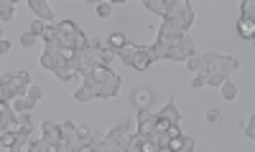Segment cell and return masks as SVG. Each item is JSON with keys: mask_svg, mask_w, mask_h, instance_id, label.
I'll return each instance as SVG.
<instances>
[{"mask_svg": "<svg viewBox=\"0 0 255 152\" xmlns=\"http://www.w3.org/2000/svg\"><path fill=\"white\" fill-rule=\"evenodd\" d=\"M0 99L10 104V99H8V92H5V84H3V74H0Z\"/></svg>", "mask_w": 255, "mask_h": 152, "instance_id": "cell-35", "label": "cell"}, {"mask_svg": "<svg viewBox=\"0 0 255 152\" xmlns=\"http://www.w3.org/2000/svg\"><path fill=\"white\" fill-rule=\"evenodd\" d=\"M33 101H28L26 97H18V99H13L10 101V109H13V114H23V112H31L33 109Z\"/></svg>", "mask_w": 255, "mask_h": 152, "instance_id": "cell-16", "label": "cell"}, {"mask_svg": "<svg viewBox=\"0 0 255 152\" xmlns=\"http://www.w3.org/2000/svg\"><path fill=\"white\" fill-rule=\"evenodd\" d=\"M202 63H204V84L209 86H222L232 71H238V58L232 56H222V53H215L209 51L202 56Z\"/></svg>", "mask_w": 255, "mask_h": 152, "instance_id": "cell-2", "label": "cell"}, {"mask_svg": "<svg viewBox=\"0 0 255 152\" xmlns=\"http://www.w3.org/2000/svg\"><path fill=\"white\" fill-rule=\"evenodd\" d=\"M204 86V71L194 74V79H191V89H202Z\"/></svg>", "mask_w": 255, "mask_h": 152, "instance_id": "cell-30", "label": "cell"}, {"mask_svg": "<svg viewBox=\"0 0 255 152\" xmlns=\"http://www.w3.org/2000/svg\"><path fill=\"white\" fill-rule=\"evenodd\" d=\"M54 76L61 79V81H74V79H79V74L74 71L72 63H61L59 69H54Z\"/></svg>", "mask_w": 255, "mask_h": 152, "instance_id": "cell-14", "label": "cell"}, {"mask_svg": "<svg viewBox=\"0 0 255 152\" xmlns=\"http://www.w3.org/2000/svg\"><path fill=\"white\" fill-rule=\"evenodd\" d=\"M123 86V76L115 74L110 66H92L84 71L82 86L72 94L74 101H90V99H113L118 97Z\"/></svg>", "mask_w": 255, "mask_h": 152, "instance_id": "cell-1", "label": "cell"}, {"mask_svg": "<svg viewBox=\"0 0 255 152\" xmlns=\"http://www.w3.org/2000/svg\"><path fill=\"white\" fill-rule=\"evenodd\" d=\"M77 152H95V147H92V145H90V142H87V145H82V147H79V150H77Z\"/></svg>", "mask_w": 255, "mask_h": 152, "instance_id": "cell-38", "label": "cell"}, {"mask_svg": "<svg viewBox=\"0 0 255 152\" xmlns=\"http://www.w3.org/2000/svg\"><path fill=\"white\" fill-rule=\"evenodd\" d=\"M184 142H186V135L181 132V135H176V137H171V140H168V150H171V152H176V150H181L184 147Z\"/></svg>", "mask_w": 255, "mask_h": 152, "instance_id": "cell-24", "label": "cell"}, {"mask_svg": "<svg viewBox=\"0 0 255 152\" xmlns=\"http://www.w3.org/2000/svg\"><path fill=\"white\" fill-rule=\"evenodd\" d=\"M186 66H189V71H194V74L204 71V63H202V56H191V58H186Z\"/></svg>", "mask_w": 255, "mask_h": 152, "instance_id": "cell-22", "label": "cell"}, {"mask_svg": "<svg viewBox=\"0 0 255 152\" xmlns=\"http://www.w3.org/2000/svg\"><path fill=\"white\" fill-rule=\"evenodd\" d=\"M135 51H138V46H135V43H125L123 49H118V51H115V58H120L123 63H128V66H130V61H133Z\"/></svg>", "mask_w": 255, "mask_h": 152, "instance_id": "cell-15", "label": "cell"}, {"mask_svg": "<svg viewBox=\"0 0 255 152\" xmlns=\"http://www.w3.org/2000/svg\"><path fill=\"white\" fill-rule=\"evenodd\" d=\"M238 33H240V38L253 41V38H255V20H245V18H240V20H238Z\"/></svg>", "mask_w": 255, "mask_h": 152, "instance_id": "cell-13", "label": "cell"}, {"mask_svg": "<svg viewBox=\"0 0 255 152\" xmlns=\"http://www.w3.org/2000/svg\"><path fill=\"white\" fill-rule=\"evenodd\" d=\"M143 8L151 10V13H158L163 18L166 15V8H168V0H143Z\"/></svg>", "mask_w": 255, "mask_h": 152, "instance_id": "cell-17", "label": "cell"}, {"mask_svg": "<svg viewBox=\"0 0 255 152\" xmlns=\"http://www.w3.org/2000/svg\"><path fill=\"white\" fill-rule=\"evenodd\" d=\"M33 43H36V36H33L31 31H26L23 36H20V46H23V49H31Z\"/></svg>", "mask_w": 255, "mask_h": 152, "instance_id": "cell-27", "label": "cell"}, {"mask_svg": "<svg viewBox=\"0 0 255 152\" xmlns=\"http://www.w3.org/2000/svg\"><path fill=\"white\" fill-rule=\"evenodd\" d=\"M15 140H18V135H10V132H3V135H0V145H3L5 150H10V147L15 145Z\"/></svg>", "mask_w": 255, "mask_h": 152, "instance_id": "cell-26", "label": "cell"}, {"mask_svg": "<svg viewBox=\"0 0 255 152\" xmlns=\"http://www.w3.org/2000/svg\"><path fill=\"white\" fill-rule=\"evenodd\" d=\"M166 20L176 23L184 33L189 31V26L194 23V10H191V3L189 0H168V8H166Z\"/></svg>", "mask_w": 255, "mask_h": 152, "instance_id": "cell-3", "label": "cell"}, {"mask_svg": "<svg viewBox=\"0 0 255 152\" xmlns=\"http://www.w3.org/2000/svg\"><path fill=\"white\" fill-rule=\"evenodd\" d=\"M13 15H15L13 0H0V20H13Z\"/></svg>", "mask_w": 255, "mask_h": 152, "instance_id": "cell-18", "label": "cell"}, {"mask_svg": "<svg viewBox=\"0 0 255 152\" xmlns=\"http://www.w3.org/2000/svg\"><path fill=\"white\" fill-rule=\"evenodd\" d=\"M26 152H41V140H28Z\"/></svg>", "mask_w": 255, "mask_h": 152, "instance_id": "cell-31", "label": "cell"}, {"mask_svg": "<svg viewBox=\"0 0 255 152\" xmlns=\"http://www.w3.org/2000/svg\"><path fill=\"white\" fill-rule=\"evenodd\" d=\"M8 51H10V43L3 38V41H0V53H8Z\"/></svg>", "mask_w": 255, "mask_h": 152, "instance_id": "cell-37", "label": "cell"}, {"mask_svg": "<svg viewBox=\"0 0 255 152\" xmlns=\"http://www.w3.org/2000/svg\"><path fill=\"white\" fill-rule=\"evenodd\" d=\"M207 119H209L212 124H217L222 117H220V112H217V109H209V112H207Z\"/></svg>", "mask_w": 255, "mask_h": 152, "instance_id": "cell-33", "label": "cell"}, {"mask_svg": "<svg viewBox=\"0 0 255 152\" xmlns=\"http://www.w3.org/2000/svg\"><path fill=\"white\" fill-rule=\"evenodd\" d=\"M8 112H13V109H10V104L0 99V117H3V114H8Z\"/></svg>", "mask_w": 255, "mask_h": 152, "instance_id": "cell-36", "label": "cell"}, {"mask_svg": "<svg viewBox=\"0 0 255 152\" xmlns=\"http://www.w3.org/2000/svg\"><path fill=\"white\" fill-rule=\"evenodd\" d=\"M191 56H197V46H194V41H191L189 36L174 38L171 46H168V53H166L168 61H186Z\"/></svg>", "mask_w": 255, "mask_h": 152, "instance_id": "cell-5", "label": "cell"}, {"mask_svg": "<svg viewBox=\"0 0 255 152\" xmlns=\"http://www.w3.org/2000/svg\"><path fill=\"white\" fill-rule=\"evenodd\" d=\"M41 97H44V89H41V86H28V89H26V99L28 101H41Z\"/></svg>", "mask_w": 255, "mask_h": 152, "instance_id": "cell-23", "label": "cell"}, {"mask_svg": "<svg viewBox=\"0 0 255 152\" xmlns=\"http://www.w3.org/2000/svg\"><path fill=\"white\" fill-rule=\"evenodd\" d=\"M125 43H128V41H125V36H123V33H118V31H115V33H110V38H108V46H110L113 51L123 49Z\"/></svg>", "mask_w": 255, "mask_h": 152, "instance_id": "cell-21", "label": "cell"}, {"mask_svg": "<svg viewBox=\"0 0 255 152\" xmlns=\"http://www.w3.org/2000/svg\"><path fill=\"white\" fill-rule=\"evenodd\" d=\"M240 10H243L240 18H245V20H255V3H253V0H243V3H240Z\"/></svg>", "mask_w": 255, "mask_h": 152, "instance_id": "cell-19", "label": "cell"}, {"mask_svg": "<svg viewBox=\"0 0 255 152\" xmlns=\"http://www.w3.org/2000/svg\"><path fill=\"white\" fill-rule=\"evenodd\" d=\"M44 28H46V23H41V20H33V23H31V28H28V31H31V33H33V36L38 38L41 33H44Z\"/></svg>", "mask_w": 255, "mask_h": 152, "instance_id": "cell-29", "label": "cell"}, {"mask_svg": "<svg viewBox=\"0 0 255 152\" xmlns=\"http://www.w3.org/2000/svg\"><path fill=\"white\" fill-rule=\"evenodd\" d=\"M41 140L44 142H49L54 150L64 142V132H61V124H56V122H51V119H46V122H41Z\"/></svg>", "mask_w": 255, "mask_h": 152, "instance_id": "cell-6", "label": "cell"}, {"mask_svg": "<svg viewBox=\"0 0 255 152\" xmlns=\"http://www.w3.org/2000/svg\"><path fill=\"white\" fill-rule=\"evenodd\" d=\"M28 8L38 15L41 23H54V10L46 0H28Z\"/></svg>", "mask_w": 255, "mask_h": 152, "instance_id": "cell-9", "label": "cell"}, {"mask_svg": "<svg viewBox=\"0 0 255 152\" xmlns=\"http://www.w3.org/2000/svg\"><path fill=\"white\" fill-rule=\"evenodd\" d=\"M140 152H158V147H156V142L151 137H145L143 145H140Z\"/></svg>", "mask_w": 255, "mask_h": 152, "instance_id": "cell-28", "label": "cell"}, {"mask_svg": "<svg viewBox=\"0 0 255 152\" xmlns=\"http://www.w3.org/2000/svg\"><path fill=\"white\" fill-rule=\"evenodd\" d=\"M3 84H5V92L8 99H18V97H26V89L31 86V76L28 71H8L3 74Z\"/></svg>", "mask_w": 255, "mask_h": 152, "instance_id": "cell-4", "label": "cell"}, {"mask_svg": "<svg viewBox=\"0 0 255 152\" xmlns=\"http://www.w3.org/2000/svg\"><path fill=\"white\" fill-rule=\"evenodd\" d=\"M153 122H156V112H151V109H138V112H135V135L151 137V135H153Z\"/></svg>", "mask_w": 255, "mask_h": 152, "instance_id": "cell-7", "label": "cell"}, {"mask_svg": "<svg viewBox=\"0 0 255 152\" xmlns=\"http://www.w3.org/2000/svg\"><path fill=\"white\" fill-rule=\"evenodd\" d=\"M130 101H133L135 109H151L153 101H156V94H153L151 86H135L133 94H130Z\"/></svg>", "mask_w": 255, "mask_h": 152, "instance_id": "cell-8", "label": "cell"}, {"mask_svg": "<svg viewBox=\"0 0 255 152\" xmlns=\"http://www.w3.org/2000/svg\"><path fill=\"white\" fill-rule=\"evenodd\" d=\"M151 63H153V61H151V56H148L145 46H138V51H135V56H133V61H130V66H133L135 71H145Z\"/></svg>", "mask_w": 255, "mask_h": 152, "instance_id": "cell-12", "label": "cell"}, {"mask_svg": "<svg viewBox=\"0 0 255 152\" xmlns=\"http://www.w3.org/2000/svg\"><path fill=\"white\" fill-rule=\"evenodd\" d=\"M245 137H248V140H255V119L248 122V127H245Z\"/></svg>", "mask_w": 255, "mask_h": 152, "instance_id": "cell-32", "label": "cell"}, {"mask_svg": "<svg viewBox=\"0 0 255 152\" xmlns=\"http://www.w3.org/2000/svg\"><path fill=\"white\" fill-rule=\"evenodd\" d=\"M220 89H222V97H225L227 101H232V99H235V97H238V86H235V84H232L230 79H227V81H225V84L220 86Z\"/></svg>", "mask_w": 255, "mask_h": 152, "instance_id": "cell-20", "label": "cell"}, {"mask_svg": "<svg viewBox=\"0 0 255 152\" xmlns=\"http://www.w3.org/2000/svg\"><path fill=\"white\" fill-rule=\"evenodd\" d=\"M95 10H97L100 18H110V15H113V3H97Z\"/></svg>", "mask_w": 255, "mask_h": 152, "instance_id": "cell-25", "label": "cell"}, {"mask_svg": "<svg viewBox=\"0 0 255 152\" xmlns=\"http://www.w3.org/2000/svg\"><path fill=\"white\" fill-rule=\"evenodd\" d=\"M176 152H194V140H191V137H186L184 147H181V150H176Z\"/></svg>", "mask_w": 255, "mask_h": 152, "instance_id": "cell-34", "label": "cell"}, {"mask_svg": "<svg viewBox=\"0 0 255 152\" xmlns=\"http://www.w3.org/2000/svg\"><path fill=\"white\" fill-rule=\"evenodd\" d=\"M156 114L163 117L166 122H171V124H179V122H181V112H179V106H176V99H174V97L168 99V104L163 106L161 112H156Z\"/></svg>", "mask_w": 255, "mask_h": 152, "instance_id": "cell-11", "label": "cell"}, {"mask_svg": "<svg viewBox=\"0 0 255 152\" xmlns=\"http://www.w3.org/2000/svg\"><path fill=\"white\" fill-rule=\"evenodd\" d=\"M0 41H3V28H0Z\"/></svg>", "mask_w": 255, "mask_h": 152, "instance_id": "cell-40", "label": "cell"}, {"mask_svg": "<svg viewBox=\"0 0 255 152\" xmlns=\"http://www.w3.org/2000/svg\"><path fill=\"white\" fill-rule=\"evenodd\" d=\"M38 63H41V69H46V71H51L54 74V69H59L61 66V56L56 53V51H51V49H46L44 53H41V58H38Z\"/></svg>", "mask_w": 255, "mask_h": 152, "instance_id": "cell-10", "label": "cell"}, {"mask_svg": "<svg viewBox=\"0 0 255 152\" xmlns=\"http://www.w3.org/2000/svg\"><path fill=\"white\" fill-rule=\"evenodd\" d=\"M158 152H171V150H168V147H161V150H158Z\"/></svg>", "mask_w": 255, "mask_h": 152, "instance_id": "cell-39", "label": "cell"}]
</instances>
